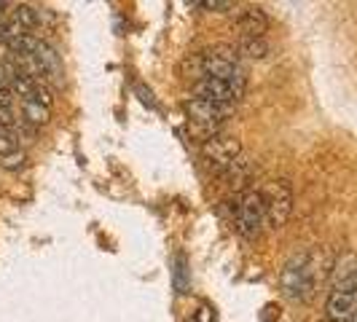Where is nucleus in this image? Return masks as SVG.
<instances>
[{"mask_svg":"<svg viewBox=\"0 0 357 322\" xmlns=\"http://www.w3.org/2000/svg\"><path fill=\"white\" fill-rule=\"evenodd\" d=\"M14 151H19V148H17V135H14L11 129H0V156L14 153Z\"/></svg>","mask_w":357,"mask_h":322,"instance_id":"6ab92c4d","label":"nucleus"},{"mask_svg":"<svg viewBox=\"0 0 357 322\" xmlns=\"http://www.w3.org/2000/svg\"><path fill=\"white\" fill-rule=\"evenodd\" d=\"M202 156L210 161V167L220 175L223 169H229L234 161L242 156V145L236 137H229V135H213L202 145Z\"/></svg>","mask_w":357,"mask_h":322,"instance_id":"423d86ee","label":"nucleus"},{"mask_svg":"<svg viewBox=\"0 0 357 322\" xmlns=\"http://www.w3.org/2000/svg\"><path fill=\"white\" fill-rule=\"evenodd\" d=\"M22 118L33 126H46L52 121V107H43L36 100H22Z\"/></svg>","mask_w":357,"mask_h":322,"instance_id":"9b49d317","label":"nucleus"},{"mask_svg":"<svg viewBox=\"0 0 357 322\" xmlns=\"http://www.w3.org/2000/svg\"><path fill=\"white\" fill-rule=\"evenodd\" d=\"M236 30L242 33V38H264L268 30V17L264 14V8L258 6H248L236 14Z\"/></svg>","mask_w":357,"mask_h":322,"instance_id":"9d476101","label":"nucleus"},{"mask_svg":"<svg viewBox=\"0 0 357 322\" xmlns=\"http://www.w3.org/2000/svg\"><path fill=\"white\" fill-rule=\"evenodd\" d=\"M180 75H183L185 81H194V84L204 81V78H207V75H204V54L202 52L188 54V56L180 62Z\"/></svg>","mask_w":357,"mask_h":322,"instance_id":"f8f14e48","label":"nucleus"},{"mask_svg":"<svg viewBox=\"0 0 357 322\" xmlns=\"http://www.w3.org/2000/svg\"><path fill=\"white\" fill-rule=\"evenodd\" d=\"M183 110H185L188 121L207 135L204 140H210V137L215 135V129L231 116L234 105H218V102L202 100V97H191V100L183 102Z\"/></svg>","mask_w":357,"mask_h":322,"instance_id":"39448f33","label":"nucleus"},{"mask_svg":"<svg viewBox=\"0 0 357 322\" xmlns=\"http://www.w3.org/2000/svg\"><path fill=\"white\" fill-rule=\"evenodd\" d=\"M236 52L239 56H248V59H264L268 54V43L264 38H239Z\"/></svg>","mask_w":357,"mask_h":322,"instance_id":"ddd939ff","label":"nucleus"},{"mask_svg":"<svg viewBox=\"0 0 357 322\" xmlns=\"http://www.w3.org/2000/svg\"><path fill=\"white\" fill-rule=\"evenodd\" d=\"M194 89H197V97L210 100V102H218V105H236V102H239V94L234 91L231 81L204 78V81L194 84Z\"/></svg>","mask_w":357,"mask_h":322,"instance_id":"1a4fd4ad","label":"nucleus"},{"mask_svg":"<svg viewBox=\"0 0 357 322\" xmlns=\"http://www.w3.org/2000/svg\"><path fill=\"white\" fill-rule=\"evenodd\" d=\"M11 97H14V91L8 89V86H0V107L11 105Z\"/></svg>","mask_w":357,"mask_h":322,"instance_id":"b1692460","label":"nucleus"},{"mask_svg":"<svg viewBox=\"0 0 357 322\" xmlns=\"http://www.w3.org/2000/svg\"><path fill=\"white\" fill-rule=\"evenodd\" d=\"M14 56H17V54L11 52V46L0 40V65H11V62H14Z\"/></svg>","mask_w":357,"mask_h":322,"instance_id":"4be33fe9","label":"nucleus"},{"mask_svg":"<svg viewBox=\"0 0 357 322\" xmlns=\"http://www.w3.org/2000/svg\"><path fill=\"white\" fill-rule=\"evenodd\" d=\"M36 59L43 68V78L54 84V86H62L65 84V65H62V54L54 49L52 43L40 40L36 49Z\"/></svg>","mask_w":357,"mask_h":322,"instance_id":"6e6552de","label":"nucleus"},{"mask_svg":"<svg viewBox=\"0 0 357 322\" xmlns=\"http://www.w3.org/2000/svg\"><path fill=\"white\" fill-rule=\"evenodd\" d=\"M204 75L207 78H220L229 81L234 72L239 70V52L229 43H218L204 49Z\"/></svg>","mask_w":357,"mask_h":322,"instance_id":"0eeeda50","label":"nucleus"},{"mask_svg":"<svg viewBox=\"0 0 357 322\" xmlns=\"http://www.w3.org/2000/svg\"><path fill=\"white\" fill-rule=\"evenodd\" d=\"M250 172H252V161L242 153V156L234 161L229 169H223V172H220V178L229 180V183L234 185V183H245V180L250 178Z\"/></svg>","mask_w":357,"mask_h":322,"instance_id":"4468645a","label":"nucleus"},{"mask_svg":"<svg viewBox=\"0 0 357 322\" xmlns=\"http://www.w3.org/2000/svg\"><path fill=\"white\" fill-rule=\"evenodd\" d=\"M234 226L245 239H258L264 226H266V213H264V197L261 188H250L234 204Z\"/></svg>","mask_w":357,"mask_h":322,"instance_id":"f03ea898","label":"nucleus"},{"mask_svg":"<svg viewBox=\"0 0 357 322\" xmlns=\"http://www.w3.org/2000/svg\"><path fill=\"white\" fill-rule=\"evenodd\" d=\"M197 6L199 8H210V11H231L234 8L231 0H202Z\"/></svg>","mask_w":357,"mask_h":322,"instance_id":"aec40b11","label":"nucleus"},{"mask_svg":"<svg viewBox=\"0 0 357 322\" xmlns=\"http://www.w3.org/2000/svg\"><path fill=\"white\" fill-rule=\"evenodd\" d=\"M264 197V213H266V226L280 231L293 215V188L287 180H268L261 188Z\"/></svg>","mask_w":357,"mask_h":322,"instance_id":"7ed1b4c3","label":"nucleus"},{"mask_svg":"<svg viewBox=\"0 0 357 322\" xmlns=\"http://www.w3.org/2000/svg\"><path fill=\"white\" fill-rule=\"evenodd\" d=\"M352 322H357V314H355V320H352Z\"/></svg>","mask_w":357,"mask_h":322,"instance_id":"393cba45","label":"nucleus"},{"mask_svg":"<svg viewBox=\"0 0 357 322\" xmlns=\"http://www.w3.org/2000/svg\"><path fill=\"white\" fill-rule=\"evenodd\" d=\"M357 314V271L352 277L331 285L328 301H325V317L328 322H352Z\"/></svg>","mask_w":357,"mask_h":322,"instance_id":"20e7f679","label":"nucleus"},{"mask_svg":"<svg viewBox=\"0 0 357 322\" xmlns=\"http://www.w3.org/2000/svg\"><path fill=\"white\" fill-rule=\"evenodd\" d=\"M8 8H14V6H11V3H0V27H6V24L14 19L8 14Z\"/></svg>","mask_w":357,"mask_h":322,"instance_id":"5701e85b","label":"nucleus"},{"mask_svg":"<svg viewBox=\"0 0 357 322\" xmlns=\"http://www.w3.org/2000/svg\"><path fill=\"white\" fill-rule=\"evenodd\" d=\"M14 126H17L14 113H11L8 107H0V129H11V132H14Z\"/></svg>","mask_w":357,"mask_h":322,"instance_id":"412c9836","label":"nucleus"},{"mask_svg":"<svg viewBox=\"0 0 357 322\" xmlns=\"http://www.w3.org/2000/svg\"><path fill=\"white\" fill-rule=\"evenodd\" d=\"M333 261L322 250H301L287 261L280 271V290L287 301L306 304L320 290L322 279L331 277Z\"/></svg>","mask_w":357,"mask_h":322,"instance_id":"f257e3e1","label":"nucleus"},{"mask_svg":"<svg viewBox=\"0 0 357 322\" xmlns=\"http://www.w3.org/2000/svg\"><path fill=\"white\" fill-rule=\"evenodd\" d=\"M24 167H27V153L24 151H14V153L0 156V169H6V172H19Z\"/></svg>","mask_w":357,"mask_h":322,"instance_id":"dca6fc26","label":"nucleus"},{"mask_svg":"<svg viewBox=\"0 0 357 322\" xmlns=\"http://www.w3.org/2000/svg\"><path fill=\"white\" fill-rule=\"evenodd\" d=\"M14 22H19L24 30H36L38 24V8L36 6H27V3H19L14 6Z\"/></svg>","mask_w":357,"mask_h":322,"instance_id":"2eb2a0df","label":"nucleus"},{"mask_svg":"<svg viewBox=\"0 0 357 322\" xmlns=\"http://www.w3.org/2000/svg\"><path fill=\"white\" fill-rule=\"evenodd\" d=\"M30 100L40 102L43 107L54 105V94H52V89L46 86V81H36V89H33V97H30Z\"/></svg>","mask_w":357,"mask_h":322,"instance_id":"a211bd4d","label":"nucleus"},{"mask_svg":"<svg viewBox=\"0 0 357 322\" xmlns=\"http://www.w3.org/2000/svg\"><path fill=\"white\" fill-rule=\"evenodd\" d=\"M185 274H188V271H185V258H183V255H175V287H178L180 293H188V285H191V282L185 279Z\"/></svg>","mask_w":357,"mask_h":322,"instance_id":"f3484780","label":"nucleus"}]
</instances>
